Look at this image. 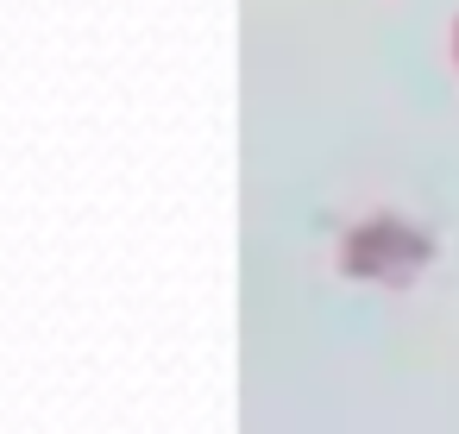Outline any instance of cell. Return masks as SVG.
I'll use <instances>...</instances> for the list:
<instances>
[{
  "mask_svg": "<svg viewBox=\"0 0 459 434\" xmlns=\"http://www.w3.org/2000/svg\"><path fill=\"white\" fill-rule=\"evenodd\" d=\"M453 57H459V26H453Z\"/></svg>",
  "mask_w": 459,
  "mask_h": 434,
  "instance_id": "cell-1",
  "label": "cell"
}]
</instances>
